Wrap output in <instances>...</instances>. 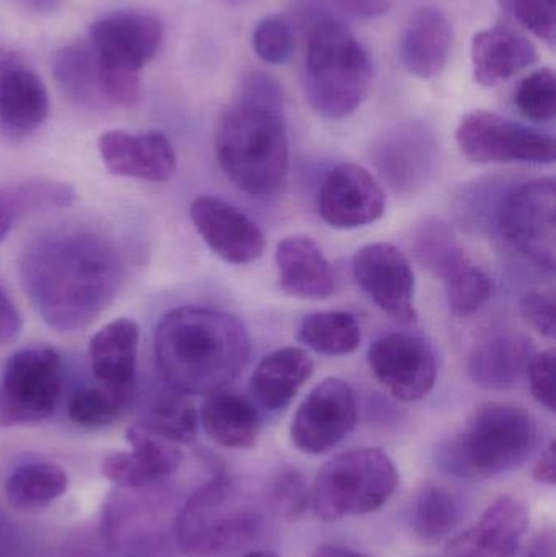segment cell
Here are the masks:
<instances>
[{
    "instance_id": "obj_1",
    "label": "cell",
    "mask_w": 556,
    "mask_h": 557,
    "mask_svg": "<svg viewBox=\"0 0 556 557\" xmlns=\"http://www.w3.org/2000/svg\"><path fill=\"white\" fill-rule=\"evenodd\" d=\"M20 271L33 307L59 333L94 323L113 304L124 278L113 242L90 231L38 238L23 253Z\"/></svg>"
},
{
    "instance_id": "obj_2",
    "label": "cell",
    "mask_w": 556,
    "mask_h": 557,
    "mask_svg": "<svg viewBox=\"0 0 556 557\" xmlns=\"http://www.w3.org/2000/svg\"><path fill=\"white\" fill-rule=\"evenodd\" d=\"M250 352L244 324L214 308H173L153 333L160 375L170 388L188 396L227 388L247 367Z\"/></svg>"
},
{
    "instance_id": "obj_3",
    "label": "cell",
    "mask_w": 556,
    "mask_h": 557,
    "mask_svg": "<svg viewBox=\"0 0 556 557\" xmlns=\"http://www.w3.org/2000/svg\"><path fill=\"white\" fill-rule=\"evenodd\" d=\"M215 156L222 172L242 191L251 196L280 191L289 172L283 104L238 95L219 120Z\"/></svg>"
},
{
    "instance_id": "obj_4",
    "label": "cell",
    "mask_w": 556,
    "mask_h": 557,
    "mask_svg": "<svg viewBox=\"0 0 556 557\" xmlns=\"http://www.w3.org/2000/svg\"><path fill=\"white\" fill-rule=\"evenodd\" d=\"M371 84L372 62L365 46L338 20H317L307 36L302 65L310 108L326 120H343L361 107Z\"/></svg>"
},
{
    "instance_id": "obj_5",
    "label": "cell",
    "mask_w": 556,
    "mask_h": 557,
    "mask_svg": "<svg viewBox=\"0 0 556 557\" xmlns=\"http://www.w3.org/2000/svg\"><path fill=\"white\" fill-rule=\"evenodd\" d=\"M538 444L539 425L528 409L489 403L477 409L464 431L444 448L443 465L460 478L498 476L524 465Z\"/></svg>"
},
{
    "instance_id": "obj_6",
    "label": "cell",
    "mask_w": 556,
    "mask_h": 557,
    "mask_svg": "<svg viewBox=\"0 0 556 557\" xmlns=\"http://www.w3.org/2000/svg\"><path fill=\"white\" fill-rule=\"evenodd\" d=\"M263 522L250 493L221 474L196 491L183 507L176 535L188 556L227 557L251 545Z\"/></svg>"
},
{
    "instance_id": "obj_7",
    "label": "cell",
    "mask_w": 556,
    "mask_h": 557,
    "mask_svg": "<svg viewBox=\"0 0 556 557\" xmlns=\"http://www.w3.org/2000/svg\"><path fill=\"white\" fill-rule=\"evenodd\" d=\"M398 481L397 467L385 451H345L320 468L310 491V504L323 522L366 516L391 500Z\"/></svg>"
},
{
    "instance_id": "obj_8",
    "label": "cell",
    "mask_w": 556,
    "mask_h": 557,
    "mask_svg": "<svg viewBox=\"0 0 556 557\" xmlns=\"http://www.w3.org/2000/svg\"><path fill=\"white\" fill-rule=\"evenodd\" d=\"M91 51L110 107L133 108L139 101V72L159 51L162 25L139 12L111 13L91 25Z\"/></svg>"
},
{
    "instance_id": "obj_9",
    "label": "cell",
    "mask_w": 556,
    "mask_h": 557,
    "mask_svg": "<svg viewBox=\"0 0 556 557\" xmlns=\"http://www.w3.org/2000/svg\"><path fill=\"white\" fill-rule=\"evenodd\" d=\"M62 395V360L52 347L16 350L0 376V425L38 424L58 408Z\"/></svg>"
},
{
    "instance_id": "obj_10",
    "label": "cell",
    "mask_w": 556,
    "mask_h": 557,
    "mask_svg": "<svg viewBox=\"0 0 556 557\" xmlns=\"http://www.w3.org/2000/svg\"><path fill=\"white\" fill-rule=\"evenodd\" d=\"M499 232L529 263L554 273L556 260V183L532 180L512 189L498 215Z\"/></svg>"
},
{
    "instance_id": "obj_11",
    "label": "cell",
    "mask_w": 556,
    "mask_h": 557,
    "mask_svg": "<svg viewBox=\"0 0 556 557\" xmlns=\"http://www.w3.org/2000/svg\"><path fill=\"white\" fill-rule=\"evenodd\" d=\"M456 140L464 157L480 165L511 162L545 165L556 159L554 137L492 111L467 113L457 126Z\"/></svg>"
},
{
    "instance_id": "obj_12",
    "label": "cell",
    "mask_w": 556,
    "mask_h": 557,
    "mask_svg": "<svg viewBox=\"0 0 556 557\" xmlns=\"http://www.w3.org/2000/svg\"><path fill=\"white\" fill-rule=\"evenodd\" d=\"M368 362L398 401H421L436 385V354L418 334L397 331L379 337L369 347Z\"/></svg>"
},
{
    "instance_id": "obj_13",
    "label": "cell",
    "mask_w": 556,
    "mask_h": 557,
    "mask_svg": "<svg viewBox=\"0 0 556 557\" xmlns=\"http://www.w3.org/2000/svg\"><path fill=\"white\" fill-rule=\"evenodd\" d=\"M356 421L358 405L351 386L330 376L300 403L291 424V441L304 454H326L351 434Z\"/></svg>"
},
{
    "instance_id": "obj_14",
    "label": "cell",
    "mask_w": 556,
    "mask_h": 557,
    "mask_svg": "<svg viewBox=\"0 0 556 557\" xmlns=\"http://www.w3.org/2000/svg\"><path fill=\"white\" fill-rule=\"evenodd\" d=\"M356 284L392 320L415 323V276L408 258L391 244H371L353 258Z\"/></svg>"
},
{
    "instance_id": "obj_15",
    "label": "cell",
    "mask_w": 556,
    "mask_h": 557,
    "mask_svg": "<svg viewBox=\"0 0 556 557\" xmlns=\"http://www.w3.org/2000/svg\"><path fill=\"white\" fill-rule=\"evenodd\" d=\"M320 218L339 231L374 224L385 212V195L365 166L342 163L323 180L317 196Z\"/></svg>"
},
{
    "instance_id": "obj_16",
    "label": "cell",
    "mask_w": 556,
    "mask_h": 557,
    "mask_svg": "<svg viewBox=\"0 0 556 557\" xmlns=\"http://www.w3.org/2000/svg\"><path fill=\"white\" fill-rule=\"evenodd\" d=\"M189 218L202 242L225 263L250 264L264 251L261 228L224 199L199 196L191 202Z\"/></svg>"
},
{
    "instance_id": "obj_17",
    "label": "cell",
    "mask_w": 556,
    "mask_h": 557,
    "mask_svg": "<svg viewBox=\"0 0 556 557\" xmlns=\"http://www.w3.org/2000/svg\"><path fill=\"white\" fill-rule=\"evenodd\" d=\"M104 166L113 175L143 182H169L176 170V156L165 134H131L108 131L98 139Z\"/></svg>"
},
{
    "instance_id": "obj_18",
    "label": "cell",
    "mask_w": 556,
    "mask_h": 557,
    "mask_svg": "<svg viewBox=\"0 0 556 557\" xmlns=\"http://www.w3.org/2000/svg\"><path fill=\"white\" fill-rule=\"evenodd\" d=\"M528 506L515 496L498 497L482 519L450 540L449 557H516L528 532Z\"/></svg>"
},
{
    "instance_id": "obj_19",
    "label": "cell",
    "mask_w": 556,
    "mask_h": 557,
    "mask_svg": "<svg viewBox=\"0 0 556 557\" xmlns=\"http://www.w3.org/2000/svg\"><path fill=\"white\" fill-rule=\"evenodd\" d=\"M49 111L48 91L35 72L0 52V131L10 139L35 133Z\"/></svg>"
},
{
    "instance_id": "obj_20",
    "label": "cell",
    "mask_w": 556,
    "mask_h": 557,
    "mask_svg": "<svg viewBox=\"0 0 556 557\" xmlns=\"http://www.w3.org/2000/svg\"><path fill=\"white\" fill-rule=\"evenodd\" d=\"M276 270L281 288L300 300H325L336 290L332 264L312 238L291 235L276 247Z\"/></svg>"
},
{
    "instance_id": "obj_21",
    "label": "cell",
    "mask_w": 556,
    "mask_h": 557,
    "mask_svg": "<svg viewBox=\"0 0 556 557\" xmlns=\"http://www.w3.org/2000/svg\"><path fill=\"white\" fill-rule=\"evenodd\" d=\"M538 61V46L511 26H490L473 36V77L482 87H495Z\"/></svg>"
},
{
    "instance_id": "obj_22",
    "label": "cell",
    "mask_w": 556,
    "mask_h": 557,
    "mask_svg": "<svg viewBox=\"0 0 556 557\" xmlns=\"http://www.w3.org/2000/svg\"><path fill=\"white\" fill-rule=\"evenodd\" d=\"M453 42L454 29L446 13L436 5L423 7L411 16L401 35V65L415 77H436L449 61Z\"/></svg>"
},
{
    "instance_id": "obj_23",
    "label": "cell",
    "mask_w": 556,
    "mask_h": 557,
    "mask_svg": "<svg viewBox=\"0 0 556 557\" xmlns=\"http://www.w3.org/2000/svg\"><path fill=\"white\" fill-rule=\"evenodd\" d=\"M531 344L516 331L498 330L486 334L470 352L469 375L486 389L512 388L528 370Z\"/></svg>"
},
{
    "instance_id": "obj_24",
    "label": "cell",
    "mask_w": 556,
    "mask_h": 557,
    "mask_svg": "<svg viewBox=\"0 0 556 557\" xmlns=\"http://www.w3.org/2000/svg\"><path fill=\"white\" fill-rule=\"evenodd\" d=\"M313 373V360L300 347H283L261 359L251 373V395L268 411H281Z\"/></svg>"
},
{
    "instance_id": "obj_25",
    "label": "cell",
    "mask_w": 556,
    "mask_h": 557,
    "mask_svg": "<svg viewBox=\"0 0 556 557\" xmlns=\"http://www.w3.org/2000/svg\"><path fill=\"white\" fill-rule=\"evenodd\" d=\"M139 324L118 318L95 333L88 346L90 367L98 382L110 386L136 385Z\"/></svg>"
},
{
    "instance_id": "obj_26",
    "label": "cell",
    "mask_w": 556,
    "mask_h": 557,
    "mask_svg": "<svg viewBox=\"0 0 556 557\" xmlns=\"http://www.w3.org/2000/svg\"><path fill=\"white\" fill-rule=\"evenodd\" d=\"M199 421L208 437L224 448H251L260 435L257 408L240 393L225 388L206 395Z\"/></svg>"
},
{
    "instance_id": "obj_27",
    "label": "cell",
    "mask_w": 556,
    "mask_h": 557,
    "mask_svg": "<svg viewBox=\"0 0 556 557\" xmlns=\"http://www.w3.org/2000/svg\"><path fill=\"white\" fill-rule=\"evenodd\" d=\"M55 81L74 103L88 110L108 108L100 71L90 42L77 41L59 49L52 64Z\"/></svg>"
},
{
    "instance_id": "obj_28",
    "label": "cell",
    "mask_w": 556,
    "mask_h": 557,
    "mask_svg": "<svg viewBox=\"0 0 556 557\" xmlns=\"http://www.w3.org/2000/svg\"><path fill=\"white\" fill-rule=\"evenodd\" d=\"M411 248L418 263L443 282L472 263L453 228L441 219H424L415 228Z\"/></svg>"
},
{
    "instance_id": "obj_29",
    "label": "cell",
    "mask_w": 556,
    "mask_h": 557,
    "mask_svg": "<svg viewBox=\"0 0 556 557\" xmlns=\"http://www.w3.org/2000/svg\"><path fill=\"white\" fill-rule=\"evenodd\" d=\"M136 396L134 386L85 385L67 399V416L75 425L101 429L113 424L129 409Z\"/></svg>"
},
{
    "instance_id": "obj_30",
    "label": "cell",
    "mask_w": 556,
    "mask_h": 557,
    "mask_svg": "<svg viewBox=\"0 0 556 557\" xmlns=\"http://www.w3.org/2000/svg\"><path fill=\"white\" fill-rule=\"evenodd\" d=\"M297 339L323 356H346L361 344L358 320L346 311H317L300 321Z\"/></svg>"
},
{
    "instance_id": "obj_31",
    "label": "cell",
    "mask_w": 556,
    "mask_h": 557,
    "mask_svg": "<svg viewBox=\"0 0 556 557\" xmlns=\"http://www.w3.org/2000/svg\"><path fill=\"white\" fill-rule=\"evenodd\" d=\"M69 478L58 465L35 461L16 468L5 483L7 500L20 510L41 509L67 490Z\"/></svg>"
},
{
    "instance_id": "obj_32",
    "label": "cell",
    "mask_w": 556,
    "mask_h": 557,
    "mask_svg": "<svg viewBox=\"0 0 556 557\" xmlns=\"http://www.w3.org/2000/svg\"><path fill=\"white\" fill-rule=\"evenodd\" d=\"M462 517V499L443 484H427L415 500L413 529L423 542L434 543L446 539L456 530Z\"/></svg>"
},
{
    "instance_id": "obj_33",
    "label": "cell",
    "mask_w": 556,
    "mask_h": 557,
    "mask_svg": "<svg viewBox=\"0 0 556 557\" xmlns=\"http://www.w3.org/2000/svg\"><path fill=\"white\" fill-rule=\"evenodd\" d=\"M137 424L173 444H189L198 435L199 414L188 395L169 386L152 399Z\"/></svg>"
},
{
    "instance_id": "obj_34",
    "label": "cell",
    "mask_w": 556,
    "mask_h": 557,
    "mask_svg": "<svg viewBox=\"0 0 556 557\" xmlns=\"http://www.w3.org/2000/svg\"><path fill=\"white\" fill-rule=\"evenodd\" d=\"M16 222L38 212L69 208L75 201V191L67 183L55 180L29 178L0 188Z\"/></svg>"
},
{
    "instance_id": "obj_35",
    "label": "cell",
    "mask_w": 556,
    "mask_h": 557,
    "mask_svg": "<svg viewBox=\"0 0 556 557\" xmlns=\"http://www.w3.org/2000/svg\"><path fill=\"white\" fill-rule=\"evenodd\" d=\"M126 438L129 442L131 451L149 471L156 483L175 473L182 465L183 454L178 444H173V442L166 441L160 435L152 434L143 425H131L127 429Z\"/></svg>"
},
{
    "instance_id": "obj_36",
    "label": "cell",
    "mask_w": 556,
    "mask_h": 557,
    "mask_svg": "<svg viewBox=\"0 0 556 557\" xmlns=\"http://www.w3.org/2000/svg\"><path fill=\"white\" fill-rule=\"evenodd\" d=\"M519 113L535 123H548L556 114L555 72L551 67L538 69L519 82L515 91Z\"/></svg>"
},
{
    "instance_id": "obj_37",
    "label": "cell",
    "mask_w": 556,
    "mask_h": 557,
    "mask_svg": "<svg viewBox=\"0 0 556 557\" xmlns=\"http://www.w3.org/2000/svg\"><path fill=\"white\" fill-rule=\"evenodd\" d=\"M444 287L450 310L459 317H469L479 311L490 300L493 290L489 274L472 263L446 278Z\"/></svg>"
},
{
    "instance_id": "obj_38",
    "label": "cell",
    "mask_w": 556,
    "mask_h": 557,
    "mask_svg": "<svg viewBox=\"0 0 556 557\" xmlns=\"http://www.w3.org/2000/svg\"><path fill=\"white\" fill-rule=\"evenodd\" d=\"M502 9L519 25L547 45H555L556 0H498Z\"/></svg>"
},
{
    "instance_id": "obj_39",
    "label": "cell",
    "mask_w": 556,
    "mask_h": 557,
    "mask_svg": "<svg viewBox=\"0 0 556 557\" xmlns=\"http://www.w3.org/2000/svg\"><path fill=\"white\" fill-rule=\"evenodd\" d=\"M254 49L267 64H286L294 54V36L289 23L281 16H267L254 32Z\"/></svg>"
},
{
    "instance_id": "obj_40",
    "label": "cell",
    "mask_w": 556,
    "mask_h": 557,
    "mask_svg": "<svg viewBox=\"0 0 556 557\" xmlns=\"http://www.w3.org/2000/svg\"><path fill=\"white\" fill-rule=\"evenodd\" d=\"M271 497H273L274 506L289 519L299 517L310 504V491L306 480L299 471L293 470V468H284L274 476L273 484H271Z\"/></svg>"
},
{
    "instance_id": "obj_41",
    "label": "cell",
    "mask_w": 556,
    "mask_h": 557,
    "mask_svg": "<svg viewBox=\"0 0 556 557\" xmlns=\"http://www.w3.org/2000/svg\"><path fill=\"white\" fill-rule=\"evenodd\" d=\"M101 474L120 487H144L156 483L133 451H114L101 461Z\"/></svg>"
},
{
    "instance_id": "obj_42",
    "label": "cell",
    "mask_w": 556,
    "mask_h": 557,
    "mask_svg": "<svg viewBox=\"0 0 556 557\" xmlns=\"http://www.w3.org/2000/svg\"><path fill=\"white\" fill-rule=\"evenodd\" d=\"M555 362V350H544V352L532 354L528 370H526L532 395L551 412H555L556 408Z\"/></svg>"
},
{
    "instance_id": "obj_43",
    "label": "cell",
    "mask_w": 556,
    "mask_h": 557,
    "mask_svg": "<svg viewBox=\"0 0 556 557\" xmlns=\"http://www.w3.org/2000/svg\"><path fill=\"white\" fill-rule=\"evenodd\" d=\"M521 313L529 326L554 339L556 334V300L552 290H532L521 300Z\"/></svg>"
},
{
    "instance_id": "obj_44",
    "label": "cell",
    "mask_w": 556,
    "mask_h": 557,
    "mask_svg": "<svg viewBox=\"0 0 556 557\" xmlns=\"http://www.w3.org/2000/svg\"><path fill=\"white\" fill-rule=\"evenodd\" d=\"M22 331V314L7 292L0 288V344H9Z\"/></svg>"
},
{
    "instance_id": "obj_45",
    "label": "cell",
    "mask_w": 556,
    "mask_h": 557,
    "mask_svg": "<svg viewBox=\"0 0 556 557\" xmlns=\"http://www.w3.org/2000/svg\"><path fill=\"white\" fill-rule=\"evenodd\" d=\"M332 2L343 12L362 16V18L385 15L391 9V0H332Z\"/></svg>"
},
{
    "instance_id": "obj_46",
    "label": "cell",
    "mask_w": 556,
    "mask_h": 557,
    "mask_svg": "<svg viewBox=\"0 0 556 557\" xmlns=\"http://www.w3.org/2000/svg\"><path fill=\"white\" fill-rule=\"evenodd\" d=\"M532 476L535 481L542 484H551L554 486L556 483V445L555 441L548 444V447L542 451L539 460L535 461L534 470H532Z\"/></svg>"
},
{
    "instance_id": "obj_47",
    "label": "cell",
    "mask_w": 556,
    "mask_h": 557,
    "mask_svg": "<svg viewBox=\"0 0 556 557\" xmlns=\"http://www.w3.org/2000/svg\"><path fill=\"white\" fill-rule=\"evenodd\" d=\"M521 557H556L555 533L552 530L539 533Z\"/></svg>"
},
{
    "instance_id": "obj_48",
    "label": "cell",
    "mask_w": 556,
    "mask_h": 557,
    "mask_svg": "<svg viewBox=\"0 0 556 557\" xmlns=\"http://www.w3.org/2000/svg\"><path fill=\"white\" fill-rule=\"evenodd\" d=\"M310 557H368L355 549L345 548V546L322 545L312 553Z\"/></svg>"
},
{
    "instance_id": "obj_49",
    "label": "cell",
    "mask_w": 556,
    "mask_h": 557,
    "mask_svg": "<svg viewBox=\"0 0 556 557\" xmlns=\"http://www.w3.org/2000/svg\"><path fill=\"white\" fill-rule=\"evenodd\" d=\"M23 2H25V5L32 9L33 12L45 13L54 10L59 0H23Z\"/></svg>"
},
{
    "instance_id": "obj_50",
    "label": "cell",
    "mask_w": 556,
    "mask_h": 557,
    "mask_svg": "<svg viewBox=\"0 0 556 557\" xmlns=\"http://www.w3.org/2000/svg\"><path fill=\"white\" fill-rule=\"evenodd\" d=\"M13 225L3 218L2 209H0V244L9 237L10 231H12Z\"/></svg>"
},
{
    "instance_id": "obj_51",
    "label": "cell",
    "mask_w": 556,
    "mask_h": 557,
    "mask_svg": "<svg viewBox=\"0 0 556 557\" xmlns=\"http://www.w3.org/2000/svg\"><path fill=\"white\" fill-rule=\"evenodd\" d=\"M244 557H280L276 555V553L273 552H251L248 553V555H245Z\"/></svg>"
}]
</instances>
